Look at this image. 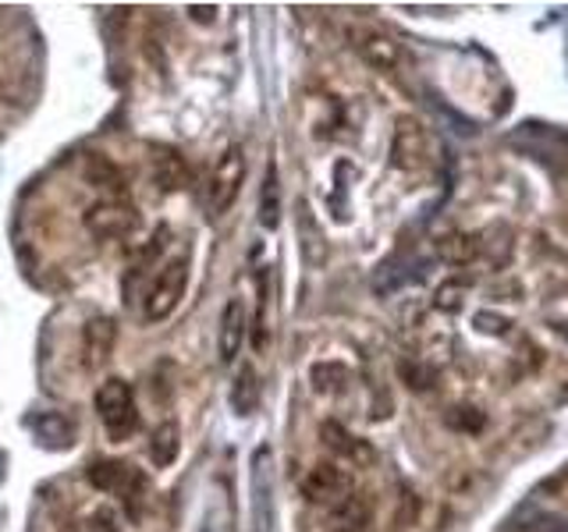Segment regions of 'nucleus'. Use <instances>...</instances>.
<instances>
[{
  "instance_id": "f257e3e1",
  "label": "nucleus",
  "mask_w": 568,
  "mask_h": 532,
  "mask_svg": "<svg viewBox=\"0 0 568 532\" xmlns=\"http://www.w3.org/2000/svg\"><path fill=\"white\" fill-rule=\"evenodd\" d=\"M248 532H274V451L260 443L248 458Z\"/></svg>"
},
{
  "instance_id": "f03ea898",
  "label": "nucleus",
  "mask_w": 568,
  "mask_h": 532,
  "mask_svg": "<svg viewBox=\"0 0 568 532\" xmlns=\"http://www.w3.org/2000/svg\"><path fill=\"white\" fill-rule=\"evenodd\" d=\"M97 416L103 422V430L111 433V440H124L135 433L139 426V412H135V398L132 387L111 377L97 387Z\"/></svg>"
},
{
  "instance_id": "7ed1b4c3",
  "label": "nucleus",
  "mask_w": 568,
  "mask_h": 532,
  "mask_svg": "<svg viewBox=\"0 0 568 532\" xmlns=\"http://www.w3.org/2000/svg\"><path fill=\"white\" fill-rule=\"evenodd\" d=\"M515 146H523L532 160H540L550 171H568V132L555 129V124H537L526 121L519 132L511 135Z\"/></svg>"
},
{
  "instance_id": "20e7f679",
  "label": "nucleus",
  "mask_w": 568,
  "mask_h": 532,
  "mask_svg": "<svg viewBox=\"0 0 568 532\" xmlns=\"http://www.w3.org/2000/svg\"><path fill=\"white\" fill-rule=\"evenodd\" d=\"M185 284H189V259L178 256L153 277L146 301H142V313H146L150 324H160V319H168L178 309V301L185 295Z\"/></svg>"
},
{
  "instance_id": "39448f33",
  "label": "nucleus",
  "mask_w": 568,
  "mask_h": 532,
  "mask_svg": "<svg viewBox=\"0 0 568 532\" xmlns=\"http://www.w3.org/2000/svg\"><path fill=\"white\" fill-rule=\"evenodd\" d=\"M245 185V153L239 146H231L221 160L217 171H213L210 185H206V209L210 217H224L231 203L239 200V192Z\"/></svg>"
},
{
  "instance_id": "423d86ee",
  "label": "nucleus",
  "mask_w": 568,
  "mask_h": 532,
  "mask_svg": "<svg viewBox=\"0 0 568 532\" xmlns=\"http://www.w3.org/2000/svg\"><path fill=\"white\" fill-rule=\"evenodd\" d=\"M89 483L103 493L121 497L129 508H132V497L146 493V475H142L135 466H129V461H118V458L93 461V466H89Z\"/></svg>"
},
{
  "instance_id": "0eeeda50",
  "label": "nucleus",
  "mask_w": 568,
  "mask_h": 532,
  "mask_svg": "<svg viewBox=\"0 0 568 532\" xmlns=\"http://www.w3.org/2000/svg\"><path fill=\"white\" fill-rule=\"evenodd\" d=\"M302 497L310 504H327L342 508L352 497V475L345 469H337L334 461H320L306 475H302Z\"/></svg>"
},
{
  "instance_id": "6e6552de",
  "label": "nucleus",
  "mask_w": 568,
  "mask_h": 532,
  "mask_svg": "<svg viewBox=\"0 0 568 532\" xmlns=\"http://www.w3.org/2000/svg\"><path fill=\"white\" fill-rule=\"evenodd\" d=\"M348 43L359 58L381 71H395L402 64V47L390 40L387 32L373 29V25H352L348 29Z\"/></svg>"
},
{
  "instance_id": "1a4fd4ad",
  "label": "nucleus",
  "mask_w": 568,
  "mask_h": 532,
  "mask_svg": "<svg viewBox=\"0 0 568 532\" xmlns=\"http://www.w3.org/2000/svg\"><path fill=\"white\" fill-rule=\"evenodd\" d=\"M135 224V206H129L124 200H103L85 209V227L93 238H124Z\"/></svg>"
},
{
  "instance_id": "9d476101",
  "label": "nucleus",
  "mask_w": 568,
  "mask_h": 532,
  "mask_svg": "<svg viewBox=\"0 0 568 532\" xmlns=\"http://www.w3.org/2000/svg\"><path fill=\"white\" fill-rule=\"evenodd\" d=\"M114 337H118V330H114V319L111 316H93L85 324V330H82V366L93 372V369H100L106 359H111V348H114Z\"/></svg>"
},
{
  "instance_id": "9b49d317",
  "label": "nucleus",
  "mask_w": 568,
  "mask_h": 532,
  "mask_svg": "<svg viewBox=\"0 0 568 532\" xmlns=\"http://www.w3.org/2000/svg\"><path fill=\"white\" fill-rule=\"evenodd\" d=\"M295 231H298V253L310 266H324L327 259V242H324V231H320L313 209L306 200L295 203Z\"/></svg>"
},
{
  "instance_id": "f8f14e48",
  "label": "nucleus",
  "mask_w": 568,
  "mask_h": 532,
  "mask_svg": "<svg viewBox=\"0 0 568 532\" xmlns=\"http://www.w3.org/2000/svg\"><path fill=\"white\" fill-rule=\"evenodd\" d=\"M390 156L402 171H416L423 167V156H426V135L413 117H402L398 129H395V142H390Z\"/></svg>"
},
{
  "instance_id": "ddd939ff",
  "label": "nucleus",
  "mask_w": 568,
  "mask_h": 532,
  "mask_svg": "<svg viewBox=\"0 0 568 532\" xmlns=\"http://www.w3.org/2000/svg\"><path fill=\"white\" fill-rule=\"evenodd\" d=\"M242 345H245V309H242V301L231 298L224 306V313H221V330H217L221 362H235Z\"/></svg>"
},
{
  "instance_id": "4468645a",
  "label": "nucleus",
  "mask_w": 568,
  "mask_h": 532,
  "mask_svg": "<svg viewBox=\"0 0 568 532\" xmlns=\"http://www.w3.org/2000/svg\"><path fill=\"white\" fill-rule=\"evenodd\" d=\"M32 433H36V440L43 443V448L61 451V448H68L71 440H75V426H71V419L61 416V412H43V416L32 419Z\"/></svg>"
},
{
  "instance_id": "2eb2a0df",
  "label": "nucleus",
  "mask_w": 568,
  "mask_h": 532,
  "mask_svg": "<svg viewBox=\"0 0 568 532\" xmlns=\"http://www.w3.org/2000/svg\"><path fill=\"white\" fill-rule=\"evenodd\" d=\"M178 451H182V430H178V422H174V419L160 422V426H156V433H153V443H150L153 466H156V469L174 466V461H178Z\"/></svg>"
},
{
  "instance_id": "dca6fc26",
  "label": "nucleus",
  "mask_w": 568,
  "mask_h": 532,
  "mask_svg": "<svg viewBox=\"0 0 568 532\" xmlns=\"http://www.w3.org/2000/svg\"><path fill=\"white\" fill-rule=\"evenodd\" d=\"M153 177H156V188L164 192H178L185 185V160L178 156L174 150H156L153 156Z\"/></svg>"
},
{
  "instance_id": "f3484780",
  "label": "nucleus",
  "mask_w": 568,
  "mask_h": 532,
  "mask_svg": "<svg viewBox=\"0 0 568 532\" xmlns=\"http://www.w3.org/2000/svg\"><path fill=\"white\" fill-rule=\"evenodd\" d=\"M320 437H324V443L331 451H337V454H345V458H352V461H373V451L366 448L363 440H355L352 433H345L342 426L337 422H324V430H320Z\"/></svg>"
},
{
  "instance_id": "a211bd4d",
  "label": "nucleus",
  "mask_w": 568,
  "mask_h": 532,
  "mask_svg": "<svg viewBox=\"0 0 568 532\" xmlns=\"http://www.w3.org/2000/svg\"><path fill=\"white\" fill-rule=\"evenodd\" d=\"M281 221V188H277V164H266L263 174V192H260V224L274 231Z\"/></svg>"
},
{
  "instance_id": "6ab92c4d",
  "label": "nucleus",
  "mask_w": 568,
  "mask_h": 532,
  "mask_svg": "<svg viewBox=\"0 0 568 532\" xmlns=\"http://www.w3.org/2000/svg\"><path fill=\"white\" fill-rule=\"evenodd\" d=\"M369 529V508L359 497H348L342 508H334V532H366Z\"/></svg>"
},
{
  "instance_id": "aec40b11",
  "label": "nucleus",
  "mask_w": 568,
  "mask_h": 532,
  "mask_svg": "<svg viewBox=\"0 0 568 532\" xmlns=\"http://www.w3.org/2000/svg\"><path fill=\"white\" fill-rule=\"evenodd\" d=\"M85 177H89V185H97V188H111L114 195H121V192H124V177H121V171L111 164V160H103V156H89Z\"/></svg>"
},
{
  "instance_id": "412c9836",
  "label": "nucleus",
  "mask_w": 568,
  "mask_h": 532,
  "mask_svg": "<svg viewBox=\"0 0 568 532\" xmlns=\"http://www.w3.org/2000/svg\"><path fill=\"white\" fill-rule=\"evenodd\" d=\"M256 372H253V366H245L242 372H239V380H235V390H231V405H235V412L239 416H248L256 408Z\"/></svg>"
},
{
  "instance_id": "4be33fe9",
  "label": "nucleus",
  "mask_w": 568,
  "mask_h": 532,
  "mask_svg": "<svg viewBox=\"0 0 568 532\" xmlns=\"http://www.w3.org/2000/svg\"><path fill=\"white\" fill-rule=\"evenodd\" d=\"M93 532H118V519H114V511L111 508H103L93 514V525H89Z\"/></svg>"
},
{
  "instance_id": "5701e85b",
  "label": "nucleus",
  "mask_w": 568,
  "mask_h": 532,
  "mask_svg": "<svg viewBox=\"0 0 568 532\" xmlns=\"http://www.w3.org/2000/svg\"><path fill=\"white\" fill-rule=\"evenodd\" d=\"M189 14L195 18V22H210V18L217 14V8H195V4H192V8H189Z\"/></svg>"
}]
</instances>
